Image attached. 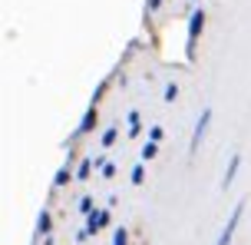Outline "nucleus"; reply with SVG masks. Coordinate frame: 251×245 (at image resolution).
<instances>
[{
    "label": "nucleus",
    "mask_w": 251,
    "mask_h": 245,
    "mask_svg": "<svg viewBox=\"0 0 251 245\" xmlns=\"http://www.w3.org/2000/svg\"><path fill=\"white\" fill-rule=\"evenodd\" d=\"M208 126H212V109H201V116H199V123H195V133H192V153L201 146V139H205V133H208Z\"/></svg>",
    "instance_id": "1"
},
{
    "label": "nucleus",
    "mask_w": 251,
    "mask_h": 245,
    "mask_svg": "<svg viewBox=\"0 0 251 245\" xmlns=\"http://www.w3.org/2000/svg\"><path fill=\"white\" fill-rule=\"evenodd\" d=\"M241 212H245V202H238V206H235L231 219H228V225L222 229V235H218V242H215V245H228V242H231V235H235V229H238V222H241Z\"/></svg>",
    "instance_id": "2"
},
{
    "label": "nucleus",
    "mask_w": 251,
    "mask_h": 245,
    "mask_svg": "<svg viewBox=\"0 0 251 245\" xmlns=\"http://www.w3.org/2000/svg\"><path fill=\"white\" fill-rule=\"evenodd\" d=\"M201 27H205V10H195L192 20H188V53H195V43H199Z\"/></svg>",
    "instance_id": "3"
},
{
    "label": "nucleus",
    "mask_w": 251,
    "mask_h": 245,
    "mask_svg": "<svg viewBox=\"0 0 251 245\" xmlns=\"http://www.w3.org/2000/svg\"><path fill=\"white\" fill-rule=\"evenodd\" d=\"M106 225H109V209H96V212H89V219H86V235H96Z\"/></svg>",
    "instance_id": "4"
},
{
    "label": "nucleus",
    "mask_w": 251,
    "mask_h": 245,
    "mask_svg": "<svg viewBox=\"0 0 251 245\" xmlns=\"http://www.w3.org/2000/svg\"><path fill=\"white\" fill-rule=\"evenodd\" d=\"M238 166H241V156L235 153V156H231V163H228V169H225V179H222V186H225V189L235 182V176H238Z\"/></svg>",
    "instance_id": "5"
},
{
    "label": "nucleus",
    "mask_w": 251,
    "mask_h": 245,
    "mask_svg": "<svg viewBox=\"0 0 251 245\" xmlns=\"http://www.w3.org/2000/svg\"><path fill=\"white\" fill-rule=\"evenodd\" d=\"M93 123H96V103L86 109V116H83V123H79V129H76V136H86L89 129H93Z\"/></svg>",
    "instance_id": "6"
},
{
    "label": "nucleus",
    "mask_w": 251,
    "mask_h": 245,
    "mask_svg": "<svg viewBox=\"0 0 251 245\" xmlns=\"http://www.w3.org/2000/svg\"><path fill=\"white\" fill-rule=\"evenodd\" d=\"M50 229H53V219H50V212H43V216H40V222H37V232L47 235Z\"/></svg>",
    "instance_id": "7"
},
{
    "label": "nucleus",
    "mask_w": 251,
    "mask_h": 245,
    "mask_svg": "<svg viewBox=\"0 0 251 245\" xmlns=\"http://www.w3.org/2000/svg\"><path fill=\"white\" fill-rule=\"evenodd\" d=\"M116 136H119V129H116V126H109V129H106V133H102V146L109 149V146H113V142H116Z\"/></svg>",
    "instance_id": "8"
},
{
    "label": "nucleus",
    "mask_w": 251,
    "mask_h": 245,
    "mask_svg": "<svg viewBox=\"0 0 251 245\" xmlns=\"http://www.w3.org/2000/svg\"><path fill=\"white\" fill-rule=\"evenodd\" d=\"M155 153H159L155 142H146V146H142V159H155Z\"/></svg>",
    "instance_id": "9"
},
{
    "label": "nucleus",
    "mask_w": 251,
    "mask_h": 245,
    "mask_svg": "<svg viewBox=\"0 0 251 245\" xmlns=\"http://www.w3.org/2000/svg\"><path fill=\"white\" fill-rule=\"evenodd\" d=\"M113 245H129V232H126V229H116V235H113Z\"/></svg>",
    "instance_id": "10"
},
{
    "label": "nucleus",
    "mask_w": 251,
    "mask_h": 245,
    "mask_svg": "<svg viewBox=\"0 0 251 245\" xmlns=\"http://www.w3.org/2000/svg\"><path fill=\"white\" fill-rule=\"evenodd\" d=\"M139 133V113H129V136Z\"/></svg>",
    "instance_id": "11"
},
{
    "label": "nucleus",
    "mask_w": 251,
    "mask_h": 245,
    "mask_svg": "<svg viewBox=\"0 0 251 245\" xmlns=\"http://www.w3.org/2000/svg\"><path fill=\"white\" fill-rule=\"evenodd\" d=\"M142 179H146V166H136V169H132V182L139 186Z\"/></svg>",
    "instance_id": "12"
},
{
    "label": "nucleus",
    "mask_w": 251,
    "mask_h": 245,
    "mask_svg": "<svg viewBox=\"0 0 251 245\" xmlns=\"http://www.w3.org/2000/svg\"><path fill=\"white\" fill-rule=\"evenodd\" d=\"M149 139H152V142L162 139V126H152V129H149Z\"/></svg>",
    "instance_id": "13"
},
{
    "label": "nucleus",
    "mask_w": 251,
    "mask_h": 245,
    "mask_svg": "<svg viewBox=\"0 0 251 245\" xmlns=\"http://www.w3.org/2000/svg\"><path fill=\"white\" fill-rule=\"evenodd\" d=\"M79 212H86V216H89V212H93V199H79Z\"/></svg>",
    "instance_id": "14"
},
{
    "label": "nucleus",
    "mask_w": 251,
    "mask_h": 245,
    "mask_svg": "<svg viewBox=\"0 0 251 245\" xmlns=\"http://www.w3.org/2000/svg\"><path fill=\"white\" fill-rule=\"evenodd\" d=\"M89 169H93V166H89V163H83V166H79V172H76V176H79V179H86V176H89Z\"/></svg>",
    "instance_id": "15"
},
{
    "label": "nucleus",
    "mask_w": 251,
    "mask_h": 245,
    "mask_svg": "<svg viewBox=\"0 0 251 245\" xmlns=\"http://www.w3.org/2000/svg\"><path fill=\"white\" fill-rule=\"evenodd\" d=\"M159 3H162V0H149V10H159Z\"/></svg>",
    "instance_id": "16"
}]
</instances>
